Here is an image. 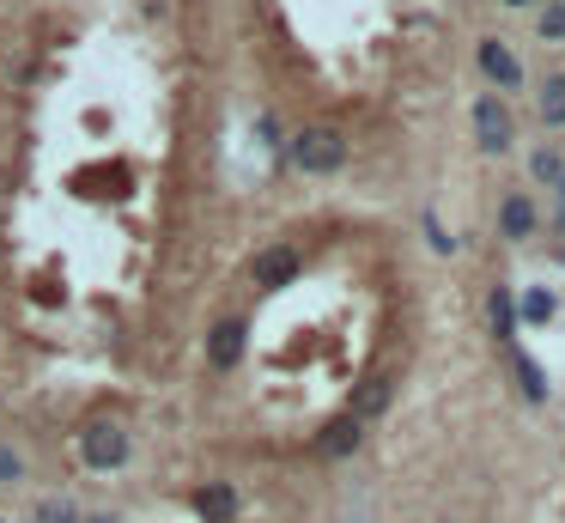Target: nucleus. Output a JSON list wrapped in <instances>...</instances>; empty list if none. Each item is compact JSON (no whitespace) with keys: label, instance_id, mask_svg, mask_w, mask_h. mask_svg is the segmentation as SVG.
Here are the masks:
<instances>
[{"label":"nucleus","instance_id":"nucleus-1","mask_svg":"<svg viewBox=\"0 0 565 523\" xmlns=\"http://www.w3.org/2000/svg\"><path fill=\"white\" fill-rule=\"evenodd\" d=\"M292 165H298V171H316V177H329V171L347 165V140H341L335 128H304V134L292 140Z\"/></svg>","mask_w":565,"mask_h":523},{"label":"nucleus","instance_id":"nucleus-2","mask_svg":"<svg viewBox=\"0 0 565 523\" xmlns=\"http://www.w3.org/2000/svg\"><path fill=\"white\" fill-rule=\"evenodd\" d=\"M298 262H304V256H298L292 244H274V250H262V256H256V268H250V274H256V286H262V292H280V286L298 274Z\"/></svg>","mask_w":565,"mask_h":523},{"label":"nucleus","instance_id":"nucleus-3","mask_svg":"<svg viewBox=\"0 0 565 523\" xmlns=\"http://www.w3.org/2000/svg\"><path fill=\"white\" fill-rule=\"evenodd\" d=\"M474 134H480V146H487V153H505V146H511V116H505L499 98H480V104H474Z\"/></svg>","mask_w":565,"mask_h":523},{"label":"nucleus","instance_id":"nucleus-4","mask_svg":"<svg viewBox=\"0 0 565 523\" xmlns=\"http://www.w3.org/2000/svg\"><path fill=\"white\" fill-rule=\"evenodd\" d=\"M207 359H213L219 371H231L237 359H244V323H237V317L213 323V335H207Z\"/></svg>","mask_w":565,"mask_h":523},{"label":"nucleus","instance_id":"nucleus-5","mask_svg":"<svg viewBox=\"0 0 565 523\" xmlns=\"http://www.w3.org/2000/svg\"><path fill=\"white\" fill-rule=\"evenodd\" d=\"M122 457H128V438H122L116 426H92V432H86V463H92V469H116Z\"/></svg>","mask_w":565,"mask_h":523},{"label":"nucleus","instance_id":"nucleus-6","mask_svg":"<svg viewBox=\"0 0 565 523\" xmlns=\"http://www.w3.org/2000/svg\"><path fill=\"white\" fill-rule=\"evenodd\" d=\"M359 426H365L359 414H341V420H329V426L316 432V451H322V457H347V451H359Z\"/></svg>","mask_w":565,"mask_h":523},{"label":"nucleus","instance_id":"nucleus-7","mask_svg":"<svg viewBox=\"0 0 565 523\" xmlns=\"http://www.w3.org/2000/svg\"><path fill=\"white\" fill-rule=\"evenodd\" d=\"M389 396H395V378H365L359 396H353V414H359V420H377V414L389 408Z\"/></svg>","mask_w":565,"mask_h":523},{"label":"nucleus","instance_id":"nucleus-8","mask_svg":"<svg viewBox=\"0 0 565 523\" xmlns=\"http://www.w3.org/2000/svg\"><path fill=\"white\" fill-rule=\"evenodd\" d=\"M195 511H201L207 523H231V517H237V493H231V487H201V493H195Z\"/></svg>","mask_w":565,"mask_h":523},{"label":"nucleus","instance_id":"nucleus-9","mask_svg":"<svg viewBox=\"0 0 565 523\" xmlns=\"http://www.w3.org/2000/svg\"><path fill=\"white\" fill-rule=\"evenodd\" d=\"M480 67H487L499 86H517V55L505 43H480Z\"/></svg>","mask_w":565,"mask_h":523},{"label":"nucleus","instance_id":"nucleus-10","mask_svg":"<svg viewBox=\"0 0 565 523\" xmlns=\"http://www.w3.org/2000/svg\"><path fill=\"white\" fill-rule=\"evenodd\" d=\"M541 122L547 128L565 122V73H547V86H541Z\"/></svg>","mask_w":565,"mask_h":523},{"label":"nucleus","instance_id":"nucleus-11","mask_svg":"<svg viewBox=\"0 0 565 523\" xmlns=\"http://www.w3.org/2000/svg\"><path fill=\"white\" fill-rule=\"evenodd\" d=\"M505 232H511V238H529V232H535V207H529L523 195L505 201Z\"/></svg>","mask_w":565,"mask_h":523},{"label":"nucleus","instance_id":"nucleus-12","mask_svg":"<svg viewBox=\"0 0 565 523\" xmlns=\"http://www.w3.org/2000/svg\"><path fill=\"white\" fill-rule=\"evenodd\" d=\"M511 359H517V378H523V396H529V402H547V378L535 371V359H529V353H511Z\"/></svg>","mask_w":565,"mask_h":523},{"label":"nucleus","instance_id":"nucleus-13","mask_svg":"<svg viewBox=\"0 0 565 523\" xmlns=\"http://www.w3.org/2000/svg\"><path fill=\"white\" fill-rule=\"evenodd\" d=\"M517 305H523V317H529V323H547V317H553V292H547V286H535V292H523V298H517Z\"/></svg>","mask_w":565,"mask_h":523},{"label":"nucleus","instance_id":"nucleus-14","mask_svg":"<svg viewBox=\"0 0 565 523\" xmlns=\"http://www.w3.org/2000/svg\"><path fill=\"white\" fill-rule=\"evenodd\" d=\"M511 323H517V298L493 292V329H499V335H511Z\"/></svg>","mask_w":565,"mask_h":523},{"label":"nucleus","instance_id":"nucleus-15","mask_svg":"<svg viewBox=\"0 0 565 523\" xmlns=\"http://www.w3.org/2000/svg\"><path fill=\"white\" fill-rule=\"evenodd\" d=\"M535 177H541V183H559V177H565V165H559L553 153H541V159H535Z\"/></svg>","mask_w":565,"mask_h":523},{"label":"nucleus","instance_id":"nucleus-16","mask_svg":"<svg viewBox=\"0 0 565 523\" xmlns=\"http://www.w3.org/2000/svg\"><path fill=\"white\" fill-rule=\"evenodd\" d=\"M541 37H565V7H547L541 13Z\"/></svg>","mask_w":565,"mask_h":523},{"label":"nucleus","instance_id":"nucleus-17","mask_svg":"<svg viewBox=\"0 0 565 523\" xmlns=\"http://www.w3.org/2000/svg\"><path fill=\"white\" fill-rule=\"evenodd\" d=\"M559 226H565V177H559Z\"/></svg>","mask_w":565,"mask_h":523}]
</instances>
